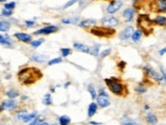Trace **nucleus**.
Masks as SVG:
<instances>
[{
	"label": "nucleus",
	"instance_id": "obj_1",
	"mask_svg": "<svg viewBox=\"0 0 166 125\" xmlns=\"http://www.w3.org/2000/svg\"><path fill=\"white\" fill-rule=\"evenodd\" d=\"M18 80L25 86H30L42 77V72L36 67H25L18 73Z\"/></svg>",
	"mask_w": 166,
	"mask_h": 125
},
{
	"label": "nucleus",
	"instance_id": "obj_2",
	"mask_svg": "<svg viewBox=\"0 0 166 125\" xmlns=\"http://www.w3.org/2000/svg\"><path fill=\"white\" fill-rule=\"evenodd\" d=\"M105 84L108 86L109 91L115 96H124L126 94V88L119 79L115 77L105 78Z\"/></svg>",
	"mask_w": 166,
	"mask_h": 125
},
{
	"label": "nucleus",
	"instance_id": "obj_3",
	"mask_svg": "<svg viewBox=\"0 0 166 125\" xmlns=\"http://www.w3.org/2000/svg\"><path fill=\"white\" fill-rule=\"evenodd\" d=\"M90 33L99 38H110L115 35V29L107 27H91Z\"/></svg>",
	"mask_w": 166,
	"mask_h": 125
},
{
	"label": "nucleus",
	"instance_id": "obj_4",
	"mask_svg": "<svg viewBox=\"0 0 166 125\" xmlns=\"http://www.w3.org/2000/svg\"><path fill=\"white\" fill-rule=\"evenodd\" d=\"M137 24H138V27H140V29H141L142 32H144L146 35H149V34L153 31L152 24H154V22H153V20H150L149 16L146 15V14H141V15H139Z\"/></svg>",
	"mask_w": 166,
	"mask_h": 125
},
{
	"label": "nucleus",
	"instance_id": "obj_5",
	"mask_svg": "<svg viewBox=\"0 0 166 125\" xmlns=\"http://www.w3.org/2000/svg\"><path fill=\"white\" fill-rule=\"evenodd\" d=\"M143 69H144V71L147 73V75H149L151 78L155 79V80H156V81H158V82H162L163 80H164V79H163V76H162V75H160L158 72H156V71H155L153 68H151L150 66H145Z\"/></svg>",
	"mask_w": 166,
	"mask_h": 125
},
{
	"label": "nucleus",
	"instance_id": "obj_6",
	"mask_svg": "<svg viewBox=\"0 0 166 125\" xmlns=\"http://www.w3.org/2000/svg\"><path fill=\"white\" fill-rule=\"evenodd\" d=\"M101 24L104 25V27H116L118 25L119 22L118 20L115 18V16H112V15H109V16H105L101 20Z\"/></svg>",
	"mask_w": 166,
	"mask_h": 125
},
{
	"label": "nucleus",
	"instance_id": "obj_7",
	"mask_svg": "<svg viewBox=\"0 0 166 125\" xmlns=\"http://www.w3.org/2000/svg\"><path fill=\"white\" fill-rule=\"evenodd\" d=\"M134 32H135V29H134V27H131V25H129V27H124V29L119 33V39H120L121 41H126V40H129V38L131 37Z\"/></svg>",
	"mask_w": 166,
	"mask_h": 125
},
{
	"label": "nucleus",
	"instance_id": "obj_8",
	"mask_svg": "<svg viewBox=\"0 0 166 125\" xmlns=\"http://www.w3.org/2000/svg\"><path fill=\"white\" fill-rule=\"evenodd\" d=\"M57 31H58V27L56 25H47V27H44L36 31L35 35H50V34H53Z\"/></svg>",
	"mask_w": 166,
	"mask_h": 125
},
{
	"label": "nucleus",
	"instance_id": "obj_9",
	"mask_svg": "<svg viewBox=\"0 0 166 125\" xmlns=\"http://www.w3.org/2000/svg\"><path fill=\"white\" fill-rule=\"evenodd\" d=\"M122 4L123 3H122V1H121V0H118V1H112L111 3L107 6V8H106V11H107L109 14L115 13V12H117L118 10L120 9L121 6H122Z\"/></svg>",
	"mask_w": 166,
	"mask_h": 125
},
{
	"label": "nucleus",
	"instance_id": "obj_10",
	"mask_svg": "<svg viewBox=\"0 0 166 125\" xmlns=\"http://www.w3.org/2000/svg\"><path fill=\"white\" fill-rule=\"evenodd\" d=\"M96 103H97L98 107L102 108V109H104V108H107L110 106V101H109V98H108V96H103V95H98L97 99H96Z\"/></svg>",
	"mask_w": 166,
	"mask_h": 125
},
{
	"label": "nucleus",
	"instance_id": "obj_11",
	"mask_svg": "<svg viewBox=\"0 0 166 125\" xmlns=\"http://www.w3.org/2000/svg\"><path fill=\"white\" fill-rule=\"evenodd\" d=\"M18 102H16L14 99H9V100L3 101L1 103V106L3 108V110H13L18 107Z\"/></svg>",
	"mask_w": 166,
	"mask_h": 125
},
{
	"label": "nucleus",
	"instance_id": "obj_12",
	"mask_svg": "<svg viewBox=\"0 0 166 125\" xmlns=\"http://www.w3.org/2000/svg\"><path fill=\"white\" fill-rule=\"evenodd\" d=\"M13 36L18 40L24 42V43H27V44H31L32 43V36H30L29 34H25V33H16Z\"/></svg>",
	"mask_w": 166,
	"mask_h": 125
},
{
	"label": "nucleus",
	"instance_id": "obj_13",
	"mask_svg": "<svg viewBox=\"0 0 166 125\" xmlns=\"http://www.w3.org/2000/svg\"><path fill=\"white\" fill-rule=\"evenodd\" d=\"M122 16L125 18V22H133L134 16H135V9L134 8H126L123 10Z\"/></svg>",
	"mask_w": 166,
	"mask_h": 125
},
{
	"label": "nucleus",
	"instance_id": "obj_14",
	"mask_svg": "<svg viewBox=\"0 0 166 125\" xmlns=\"http://www.w3.org/2000/svg\"><path fill=\"white\" fill-rule=\"evenodd\" d=\"M73 48L76 51H78V52L87 53V54H88V53H91V48L89 47V46L85 45V44H82V43H76V42H74Z\"/></svg>",
	"mask_w": 166,
	"mask_h": 125
},
{
	"label": "nucleus",
	"instance_id": "obj_15",
	"mask_svg": "<svg viewBox=\"0 0 166 125\" xmlns=\"http://www.w3.org/2000/svg\"><path fill=\"white\" fill-rule=\"evenodd\" d=\"M155 12H166V0H157L155 3Z\"/></svg>",
	"mask_w": 166,
	"mask_h": 125
},
{
	"label": "nucleus",
	"instance_id": "obj_16",
	"mask_svg": "<svg viewBox=\"0 0 166 125\" xmlns=\"http://www.w3.org/2000/svg\"><path fill=\"white\" fill-rule=\"evenodd\" d=\"M145 120L149 125H157L158 123V118L155 114L153 113H148L146 116H145Z\"/></svg>",
	"mask_w": 166,
	"mask_h": 125
},
{
	"label": "nucleus",
	"instance_id": "obj_17",
	"mask_svg": "<svg viewBox=\"0 0 166 125\" xmlns=\"http://www.w3.org/2000/svg\"><path fill=\"white\" fill-rule=\"evenodd\" d=\"M31 59L33 61H35V62L43 63V62H45V61L48 59V56H46V55L39 54V53H34V54L31 56Z\"/></svg>",
	"mask_w": 166,
	"mask_h": 125
},
{
	"label": "nucleus",
	"instance_id": "obj_18",
	"mask_svg": "<svg viewBox=\"0 0 166 125\" xmlns=\"http://www.w3.org/2000/svg\"><path fill=\"white\" fill-rule=\"evenodd\" d=\"M98 111V105L97 103H95V102H92V103L89 105L88 107V117L91 118L93 117V116L95 115L96 113H97Z\"/></svg>",
	"mask_w": 166,
	"mask_h": 125
},
{
	"label": "nucleus",
	"instance_id": "obj_19",
	"mask_svg": "<svg viewBox=\"0 0 166 125\" xmlns=\"http://www.w3.org/2000/svg\"><path fill=\"white\" fill-rule=\"evenodd\" d=\"M142 35H143V32L141 31V29H136L131 37L134 43H139L142 39Z\"/></svg>",
	"mask_w": 166,
	"mask_h": 125
},
{
	"label": "nucleus",
	"instance_id": "obj_20",
	"mask_svg": "<svg viewBox=\"0 0 166 125\" xmlns=\"http://www.w3.org/2000/svg\"><path fill=\"white\" fill-rule=\"evenodd\" d=\"M153 22L157 25H160V27H166V18L162 15H159L155 20H153Z\"/></svg>",
	"mask_w": 166,
	"mask_h": 125
},
{
	"label": "nucleus",
	"instance_id": "obj_21",
	"mask_svg": "<svg viewBox=\"0 0 166 125\" xmlns=\"http://www.w3.org/2000/svg\"><path fill=\"white\" fill-rule=\"evenodd\" d=\"M58 122L59 125H69L71 122V119L67 115H62L58 118Z\"/></svg>",
	"mask_w": 166,
	"mask_h": 125
},
{
	"label": "nucleus",
	"instance_id": "obj_22",
	"mask_svg": "<svg viewBox=\"0 0 166 125\" xmlns=\"http://www.w3.org/2000/svg\"><path fill=\"white\" fill-rule=\"evenodd\" d=\"M0 44H2V45H6V46H11L12 42H11V40L9 39V36L0 35Z\"/></svg>",
	"mask_w": 166,
	"mask_h": 125
},
{
	"label": "nucleus",
	"instance_id": "obj_23",
	"mask_svg": "<svg viewBox=\"0 0 166 125\" xmlns=\"http://www.w3.org/2000/svg\"><path fill=\"white\" fill-rule=\"evenodd\" d=\"M88 88V92L90 93L91 98H92V100H95V99H97L98 95H97V92H96L94 86H93V84H89L88 88Z\"/></svg>",
	"mask_w": 166,
	"mask_h": 125
},
{
	"label": "nucleus",
	"instance_id": "obj_24",
	"mask_svg": "<svg viewBox=\"0 0 166 125\" xmlns=\"http://www.w3.org/2000/svg\"><path fill=\"white\" fill-rule=\"evenodd\" d=\"M37 115H38L37 112H33V113L27 114V116L24 118V120H23V121L25 122V123H27V122H31V121H33L34 119H36V118H37Z\"/></svg>",
	"mask_w": 166,
	"mask_h": 125
},
{
	"label": "nucleus",
	"instance_id": "obj_25",
	"mask_svg": "<svg viewBox=\"0 0 166 125\" xmlns=\"http://www.w3.org/2000/svg\"><path fill=\"white\" fill-rule=\"evenodd\" d=\"M96 24V20H84L78 24V27H88L90 25H95Z\"/></svg>",
	"mask_w": 166,
	"mask_h": 125
},
{
	"label": "nucleus",
	"instance_id": "obj_26",
	"mask_svg": "<svg viewBox=\"0 0 166 125\" xmlns=\"http://www.w3.org/2000/svg\"><path fill=\"white\" fill-rule=\"evenodd\" d=\"M100 48H101V45H99V44H95V45L91 48V53H92V55H94L95 57L99 56V54L101 53L100 52Z\"/></svg>",
	"mask_w": 166,
	"mask_h": 125
},
{
	"label": "nucleus",
	"instance_id": "obj_27",
	"mask_svg": "<svg viewBox=\"0 0 166 125\" xmlns=\"http://www.w3.org/2000/svg\"><path fill=\"white\" fill-rule=\"evenodd\" d=\"M135 91H136V93H138V94H141V95H142V94H145V93L147 92V88H146V86H145L143 84H139L137 86H136Z\"/></svg>",
	"mask_w": 166,
	"mask_h": 125
},
{
	"label": "nucleus",
	"instance_id": "obj_28",
	"mask_svg": "<svg viewBox=\"0 0 166 125\" xmlns=\"http://www.w3.org/2000/svg\"><path fill=\"white\" fill-rule=\"evenodd\" d=\"M10 27V24L8 22H0V32H7Z\"/></svg>",
	"mask_w": 166,
	"mask_h": 125
},
{
	"label": "nucleus",
	"instance_id": "obj_29",
	"mask_svg": "<svg viewBox=\"0 0 166 125\" xmlns=\"http://www.w3.org/2000/svg\"><path fill=\"white\" fill-rule=\"evenodd\" d=\"M78 20V18H63L61 22L64 25H72V24H76Z\"/></svg>",
	"mask_w": 166,
	"mask_h": 125
},
{
	"label": "nucleus",
	"instance_id": "obj_30",
	"mask_svg": "<svg viewBox=\"0 0 166 125\" xmlns=\"http://www.w3.org/2000/svg\"><path fill=\"white\" fill-rule=\"evenodd\" d=\"M43 104L46 106H50L52 105V98H51V95L49 94H46L45 96H44V100H43Z\"/></svg>",
	"mask_w": 166,
	"mask_h": 125
},
{
	"label": "nucleus",
	"instance_id": "obj_31",
	"mask_svg": "<svg viewBox=\"0 0 166 125\" xmlns=\"http://www.w3.org/2000/svg\"><path fill=\"white\" fill-rule=\"evenodd\" d=\"M44 43V39H38V40H35V41H32L31 43V46L33 48H38Z\"/></svg>",
	"mask_w": 166,
	"mask_h": 125
},
{
	"label": "nucleus",
	"instance_id": "obj_32",
	"mask_svg": "<svg viewBox=\"0 0 166 125\" xmlns=\"http://www.w3.org/2000/svg\"><path fill=\"white\" fill-rule=\"evenodd\" d=\"M6 96L8 97L9 99H16V97L20 96V94H18L16 91H8V92H6Z\"/></svg>",
	"mask_w": 166,
	"mask_h": 125
},
{
	"label": "nucleus",
	"instance_id": "obj_33",
	"mask_svg": "<svg viewBox=\"0 0 166 125\" xmlns=\"http://www.w3.org/2000/svg\"><path fill=\"white\" fill-rule=\"evenodd\" d=\"M62 62V58L61 57H57V58H54V59H51V60L48 61V65L51 66V65H54V64H58V63H61Z\"/></svg>",
	"mask_w": 166,
	"mask_h": 125
},
{
	"label": "nucleus",
	"instance_id": "obj_34",
	"mask_svg": "<svg viewBox=\"0 0 166 125\" xmlns=\"http://www.w3.org/2000/svg\"><path fill=\"white\" fill-rule=\"evenodd\" d=\"M60 52H61V55H62V57H67L71 53V50L69 49V48H61Z\"/></svg>",
	"mask_w": 166,
	"mask_h": 125
},
{
	"label": "nucleus",
	"instance_id": "obj_35",
	"mask_svg": "<svg viewBox=\"0 0 166 125\" xmlns=\"http://www.w3.org/2000/svg\"><path fill=\"white\" fill-rule=\"evenodd\" d=\"M27 114H28V112L27 111H20L18 112V114H16V119H18V120H24V118L27 116Z\"/></svg>",
	"mask_w": 166,
	"mask_h": 125
},
{
	"label": "nucleus",
	"instance_id": "obj_36",
	"mask_svg": "<svg viewBox=\"0 0 166 125\" xmlns=\"http://www.w3.org/2000/svg\"><path fill=\"white\" fill-rule=\"evenodd\" d=\"M16 2L12 1V2H9V3H5V4H4V8H5V9L12 10L14 7H16Z\"/></svg>",
	"mask_w": 166,
	"mask_h": 125
},
{
	"label": "nucleus",
	"instance_id": "obj_37",
	"mask_svg": "<svg viewBox=\"0 0 166 125\" xmlns=\"http://www.w3.org/2000/svg\"><path fill=\"white\" fill-rule=\"evenodd\" d=\"M111 48H108V49H105V50H103V51H101V53H100V55H101V57L102 58H105V57H107L108 55L111 53Z\"/></svg>",
	"mask_w": 166,
	"mask_h": 125
},
{
	"label": "nucleus",
	"instance_id": "obj_38",
	"mask_svg": "<svg viewBox=\"0 0 166 125\" xmlns=\"http://www.w3.org/2000/svg\"><path fill=\"white\" fill-rule=\"evenodd\" d=\"M1 14L3 16H10L12 14V11H11V10H9V9H5V8H4V9L1 11Z\"/></svg>",
	"mask_w": 166,
	"mask_h": 125
},
{
	"label": "nucleus",
	"instance_id": "obj_39",
	"mask_svg": "<svg viewBox=\"0 0 166 125\" xmlns=\"http://www.w3.org/2000/svg\"><path fill=\"white\" fill-rule=\"evenodd\" d=\"M78 0H69V2H67L66 4H64V5H63V8H67V7H69V6H71V5H73L74 3H76V2H78Z\"/></svg>",
	"mask_w": 166,
	"mask_h": 125
},
{
	"label": "nucleus",
	"instance_id": "obj_40",
	"mask_svg": "<svg viewBox=\"0 0 166 125\" xmlns=\"http://www.w3.org/2000/svg\"><path fill=\"white\" fill-rule=\"evenodd\" d=\"M42 124V121L39 119V118H36V119H34L32 122H30L29 125H41Z\"/></svg>",
	"mask_w": 166,
	"mask_h": 125
},
{
	"label": "nucleus",
	"instance_id": "obj_41",
	"mask_svg": "<svg viewBox=\"0 0 166 125\" xmlns=\"http://www.w3.org/2000/svg\"><path fill=\"white\" fill-rule=\"evenodd\" d=\"M25 25H27L28 27H32L36 25V22L35 20H25Z\"/></svg>",
	"mask_w": 166,
	"mask_h": 125
},
{
	"label": "nucleus",
	"instance_id": "obj_42",
	"mask_svg": "<svg viewBox=\"0 0 166 125\" xmlns=\"http://www.w3.org/2000/svg\"><path fill=\"white\" fill-rule=\"evenodd\" d=\"M118 67L121 69V70H122V69H124V67H125V62H124V61H120V62L118 63Z\"/></svg>",
	"mask_w": 166,
	"mask_h": 125
},
{
	"label": "nucleus",
	"instance_id": "obj_43",
	"mask_svg": "<svg viewBox=\"0 0 166 125\" xmlns=\"http://www.w3.org/2000/svg\"><path fill=\"white\" fill-rule=\"evenodd\" d=\"M160 70H161V75L163 76V79H164L166 82V71L163 68H160Z\"/></svg>",
	"mask_w": 166,
	"mask_h": 125
},
{
	"label": "nucleus",
	"instance_id": "obj_44",
	"mask_svg": "<svg viewBox=\"0 0 166 125\" xmlns=\"http://www.w3.org/2000/svg\"><path fill=\"white\" fill-rule=\"evenodd\" d=\"M89 124L90 125H103V123H101V122H97V121H90L89 122Z\"/></svg>",
	"mask_w": 166,
	"mask_h": 125
},
{
	"label": "nucleus",
	"instance_id": "obj_45",
	"mask_svg": "<svg viewBox=\"0 0 166 125\" xmlns=\"http://www.w3.org/2000/svg\"><path fill=\"white\" fill-rule=\"evenodd\" d=\"M164 54H166V47L163 48V49H161L160 51H159V55H160V56H163Z\"/></svg>",
	"mask_w": 166,
	"mask_h": 125
},
{
	"label": "nucleus",
	"instance_id": "obj_46",
	"mask_svg": "<svg viewBox=\"0 0 166 125\" xmlns=\"http://www.w3.org/2000/svg\"><path fill=\"white\" fill-rule=\"evenodd\" d=\"M122 125H137L135 122H131V121H127V122H124Z\"/></svg>",
	"mask_w": 166,
	"mask_h": 125
},
{
	"label": "nucleus",
	"instance_id": "obj_47",
	"mask_svg": "<svg viewBox=\"0 0 166 125\" xmlns=\"http://www.w3.org/2000/svg\"><path fill=\"white\" fill-rule=\"evenodd\" d=\"M144 110H146V111H149V110H150V106H149V105H145L144 106Z\"/></svg>",
	"mask_w": 166,
	"mask_h": 125
},
{
	"label": "nucleus",
	"instance_id": "obj_48",
	"mask_svg": "<svg viewBox=\"0 0 166 125\" xmlns=\"http://www.w3.org/2000/svg\"><path fill=\"white\" fill-rule=\"evenodd\" d=\"M69 84H71V82H66V84H65V86H65V88H67V86H69Z\"/></svg>",
	"mask_w": 166,
	"mask_h": 125
},
{
	"label": "nucleus",
	"instance_id": "obj_49",
	"mask_svg": "<svg viewBox=\"0 0 166 125\" xmlns=\"http://www.w3.org/2000/svg\"><path fill=\"white\" fill-rule=\"evenodd\" d=\"M41 125H50V124H48L47 122H42V124Z\"/></svg>",
	"mask_w": 166,
	"mask_h": 125
},
{
	"label": "nucleus",
	"instance_id": "obj_50",
	"mask_svg": "<svg viewBox=\"0 0 166 125\" xmlns=\"http://www.w3.org/2000/svg\"><path fill=\"white\" fill-rule=\"evenodd\" d=\"M2 110H3V108H2V106H1V105H0V112H1V111H2Z\"/></svg>",
	"mask_w": 166,
	"mask_h": 125
},
{
	"label": "nucleus",
	"instance_id": "obj_51",
	"mask_svg": "<svg viewBox=\"0 0 166 125\" xmlns=\"http://www.w3.org/2000/svg\"><path fill=\"white\" fill-rule=\"evenodd\" d=\"M4 1H6V0H0V2H4Z\"/></svg>",
	"mask_w": 166,
	"mask_h": 125
},
{
	"label": "nucleus",
	"instance_id": "obj_52",
	"mask_svg": "<svg viewBox=\"0 0 166 125\" xmlns=\"http://www.w3.org/2000/svg\"><path fill=\"white\" fill-rule=\"evenodd\" d=\"M51 125H57V124H55V123H54V124H51Z\"/></svg>",
	"mask_w": 166,
	"mask_h": 125
}]
</instances>
